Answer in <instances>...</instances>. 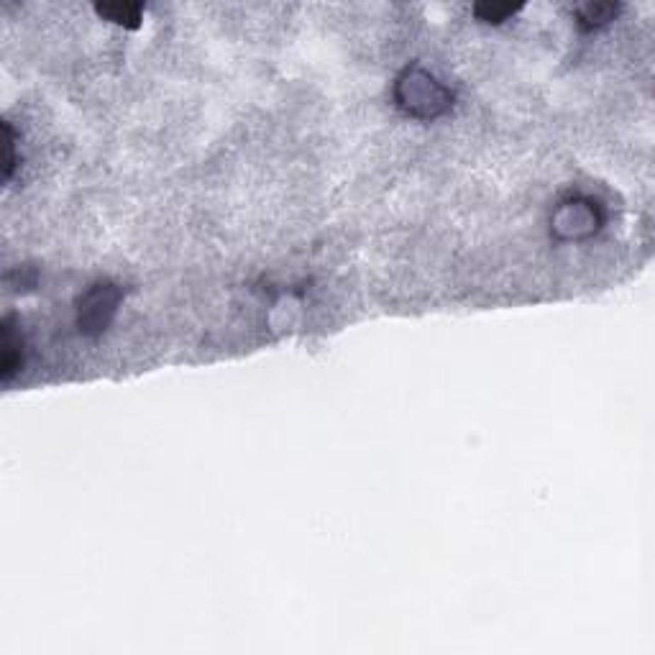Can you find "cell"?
I'll use <instances>...</instances> for the list:
<instances>
[{
    "instance_id": "cell-2",
    "label": "cell",
    "mask_w": 655,
    "mask_h": 655,
    "mask_svg": "<svg viewBox=\"0 0 655 655\" xmlns=\"http://www.w3.org/2000/svg\"><path fill=\"white\" fill-rule=\"evenodd\" d=\"M617 13L615 6H584L579 8V21H584L589 28L602 26L607 21H612V16Z\"/></svg>"
},
{
    "instance_id": "cell-4",
    "label": "cell",
    "mask_w": 655,
    "mask_h": 655,
    "mask_svg": "<svg viewBox=\"0 0 655 655\" xmlns=\"http://www.w3.org/2000/svg\"><path fill=\"white\" fill-rule=\"evenodd\" d=\"M509 13H515V8L512 6H479L476 8V16L482 21H489V23H499V21H504Z\"/></svg>"
},
{
    "instance_id": "cell-3",
    "label": "cell",
    "mask_w": 655,
    "mask_h": 655,
    "mask_svg": "<svg viewBox=\"0 0 655 655\" xmlns=\"http://www.w3.org/2000/svg\"><path fill=\"white\" fill-rule=\"evenodd\" d=\"M98 13L105 16L108 21L115 23H128V21H139V6H100Z\"/></svg>"
},
{
    "instance_id": "cell-1",
    "label": "cell",
    "mask_w": 655,
    "mask_h": 655,
    "mask_svg": "<svg viewBox=\"0 0 655 655\" xmlns=\"http://www.w3.org/2000/svg\"><path fill=\"white\" fill-rule=\"evenodd\" d=\"M400 87H407V95H402V103H407V108H412L417 113V108H425V113H433L435 103H441L438 98L443 95V90L438 85H433L428 74H422V90H417V85L412 82V77L407 74V80H402Z\"/></svg>"
}]
</instances>
